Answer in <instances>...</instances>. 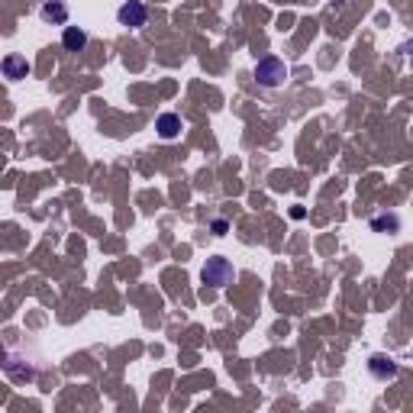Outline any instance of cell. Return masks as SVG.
Segmentation results:
<instances>
[{
  "label": "cell",
  "instance_id": "obj_1",
  "mask_svg": "<svg viewBox=\"0 0 413 413\" xmlns=\"http://www.w3.org/2000/svg\"><path fill=\"white\" fill-rule=\"evenodd\" d=\"M287 65L278 59V55H265V59H259L255 61V71H252V78H255V85L259 87H268V91H275V87H281L287 81Z\"/></svg>",
  "mask_w": 413,
  "mask_h": 413
},
{
  "label": "cell",
  "instance_id": "obj_2",
  "mask_svg": "<svg viewBox=\"0 0 413 413\" xmlns=\"http://www.w3.org/2000/svg\"><path fill=\"white\" fill-rule=\"evenodd\" d=\"M201 281L210 287H229L236 281V268H233V261L223 259V255H213L207 259V265L201 268Z\"/></svg>",
  "mask_w": 413,
  "mask_h": 413
},
{
  "label": "cell",
  "instance_id": "obj_3",
  "mask_svg": "<svg viewBox=\"0 0 413 413\" xmlns=\"http://www.w3.org/2000/svg\"><path fill=\"white\" fill-rule=\"evenodd\" d=\"M117 20L119 26H126V29H143L149 23V7H145L143 0H123L117 10Z\"/></svg>",
  "mask_w": 413,
  "mask_h": 413
},
{
  "label": "cell",
  "instance_id": "obj_4",
  "mask_svg": "<svg viewBox=\"0 0 413 413\" xmlns=\"http://www.w3.org/2000/svg\"><path fill=\"white\" fill-rule=\"evenodd\" d=\"M368 371L375 381H394L400 375V365L391 358V355H371L368 358Z\"/></svg>",
  "mask_w": 413,
  "mask_h": 413
},
{
  "label": "cell",
  "instance_id": "obj_5",
  "mask_svg": "<svg viewBox=\"0 0 413 413\" xmlns=\"http://www.w3.org/2000/svg\"><path fill=\"white\" fill-rule=\"evenodd\" d=\"M155 133H159V139H165V143H175V139H181V133H184V119L177 117V113H161V117L155 119Z\"/></svg>",
  "mask_w": 413,
  "mask_h": 413
},
{
  "label": "cell",
  "instance_id": "obj_6",
  "mask_svg": "<svg viewBox=\"0 0 413 413\" xmlns=\"http://www.w3.org/2000/svg\"><path fill=\"white\" fill-rule=\"evenodd\" d=\"M0 71H3V78H10V81H23V78L29 75V61H26V55H20V52H10V55H3V61H0Z\"/></svg>",
  "mask_w": 413,
  "mask_h": 413
},
{
  "label": "cell",
  "instance_id": "obj_7",
  "mask_svg": "<svg viewBox=\"0 0 413 413\" xmlns=\"http://www.w3.org/2000/svg\"><path fill=\"white\" fill-rule=\"evenodd\" d=\"M39 17H43V23L65 26L68 23V3L65 0H45L43 7H39Z\"/></svg>",
  "mask_w": 413,
  "mask_h": 413
},
{
  "label": "cell",
  "instance_id": "obj_8",
  "mask_svg": "<svg viewBox=\"0 0 413 413\" xmlns=\"http://www.w3.org/2000/svg\"><path fill=\"white\" fill-rule=\"evenodd\" d=\"M61 45H65L68 52H85L87 49V29H81V26H65Z\"/></svg>",
  "mask_w": 413,
  "mask_h": 413
},
{
  "label": "cell",
  "instance_id": "obj_9",
  "mask_svg": "<svg viewBox=\"0 0 413 413\" xmlns=\"http://www.w3.org/2000/svg\"><path fill=\"white\" fill-rule=\"evenodd\" d=\"M371 229L375 233H381V229H388V233H397L400 229V219L391 213V217H378V219H371Z\"/></svg>",
  "mask_w": 413,
  "mask_h": 413
},
{
  "label": "cell",
  "instance_id": "obj_10",
  "mask_svg": "<svg viewBox=\"0 0 413 413\" xmlns=\"http://www.w3.org/2000/svg\"><path fill=\"white\" fill-rule=\"evenodd\" d=\"M213 233L223 236V233H226V219H213Z\"/></svg>",
  "mask_w": 413,
  "mask_h": 413
}]
</instances>
